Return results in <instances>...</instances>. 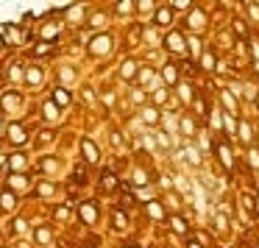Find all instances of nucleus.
I'll return each instance as SVG.
<instances>
[{"label": "nucleus", "instance_id": "nucleus-46", "mask_svg": "<svg viewBox=\"0 0 259 248\" xmlns=\"http://www.w3.org/2000/svg\"><path fill=\"white\" fill-rule=\"evenodd\" d=\"M134 9H137L134 3H117V12H120V14H131Z\"/></svg>", "mask_w": 259, "mask_h": 248}, {"label": "nucleus", "instance_id": "nucleus-12", "mask_svg": "<svg viewBox=\"0 0 259 248\" xmlns=\"http://www.w3.org/2000/svg\"><path fill=\"white\" fill-rule=\"evenodd\" d=\"M237 142L245 145V148L253 145V126L248 123L245 117H240V123H237Z\"/></svg>", "mask_w": 259, "mask_h": 248}, {"label": "nucleus", "instance_id": "nucleus-2", "mask_svg": "<svg viewBox=\"0 0 259 248\" xmlns=\"http://www.w3.org/2000/svg\"><path fill=\"white\" fill-rule=\"evenodd\" d=\"M162 48L170 56H184L187 53V36L181 34L179 28H170V31H164V36H162Z\"/></svg>", "mask_w": 259, "mask_h": 248}, {"label": "nucleus", "instance_id": "nucleus-13", "mask_svg": "<svg viewBox=\"0 0 259 248\" xmlns=\"http://www.w3.org/2000/svg\"><path fill=\"white\" fill-rule=\"evenodd\" d=\"M176 95H179L181 106H184V109H190V106H192V101L198 98V92H195V87H192V84H187V81H181V84L176 87Z\"/></svg>", "mask_w": 259, "mask_h": 248}, {"label": "nucleus", "instance_id": "nucleus-15", "mask_svg": "<svg viewBox=\"0 0 259 248\" xmlns=\"http://www.w3.org/2000/svg\"><path fill=\"white\" fill-rule=\"evenodd\" d=\"M81 153H84V159H87L90 164H98V162H101V151H98V145L90 140V137H84V140H81Z\"/></svg>", "mask_w": 259, "mask_h": 248}, {"label": "nucleus", "instance_id": "nucleus-33", "mask_svg": "<svg viewBox=\"0 0 259 248\" xmlns=\"http://www.w3.org/2000/svg\"><path fill=\"white\" fill-rule=\"evenodd\" d=\"M170 92L167 87H162V90H153V106H159V103H170Z\"/></svg>", "mask_w": 259, "mask_h": 248}, {"label": "nucleus", "instance_id": "nucleus-57", "mask_svg": "<svg viewBox=\"0 0 259 248\" xmlns=\"http://www.w3.org/2000/svg\"><path fill=\"white\" fill-rule=\"evenodd\" d=\"M81 248H92V245H81Z\"/></svg>", "mask_w": 259, "mask_h": 248}, {"label": "nucleus", "instance_id": "nucleus-55", "mask_svg": "<svg viewBox=\"0 0 259 248\" xmlns=\"http://www.w3.org/2000/svg\"><path fill=\"white\" fill-rule=\"evenodd\" d=\"M0 134H3V120H0Z\"/></svg>", "mask_w": 259, "mask_h": 248}, {"label": "nucleus", "instance_id": "nucleus-10", "mask_svg": "<svg viewBox=\"0 0 259 248\" xmlns=\"http://www.w3.org/2000/svg\"><path fill=\"white\" fill-rule=\"evenodd\" d=\"M78 218L84 226H95L98 223V201H81L78 203Z\"/></svg>", "mask_w": 259, "mask_h": 248}, {"label": "nucleus", "instance_id": "nucleus-26", "mask_svg": "<svg viewBox=\"0 0 259 248\" xmlns=\"http://www.w3.org/2000/svg\"><path fill=\"white\" fill-rule=\"evenodd\" d=\"M242 12H245L248 25H259V3H242Z\"/></svg>", "mask_w": 259, "mask_h": 248}, {"label": "nucleus", "instance_id": "nucleus-18", "mask_svg": "<svg viewBox=\"0 0 259 248\" xmlns=\"http://www.w3.org/2000/svg\"><path fill=\"white\" fill-rule=\"evenodd\" d=\"M14 206H17V192L9 187V190L0 192V212H12Z\"/></svg>", "mask_w": 259, "mask_h": 248}, {"label": "nucleus", "instance_id": "nucleus-29", "mask_svg": "<svg viewBox=\"0 0 259 248\" xmlns=\"http://www.w3.org/2000/svg\"><path fill=\"white\" fill-rule=\"evenodd\" d=\"M181 203H184V201H181V195H179V192H173V190H167V192H164V206H167V209L179 212V209H181Z\"/></svg>", "mask_w": 259, "mask_h": 248}, {"label": "nucleus", "instance_id": "nucleus-45", "mask_svg": "<svg viewBox=\"0 0 259 248\" xmlns=\"http://www.w3.org/2000/svg\"><path fill=\"white\" fill-rule=\"evenodd\" d=\"M90 25H95V28H103V25H106V14H95V17L90 20Z\"/></svg>", "mask_w": 259, "mask_h": 248}, {"label": "nucleus", "instance_id": "nucleus-48", "mask_svg": "<svg viewBox=\"0 0 259 248\" xmlns=\"http://www.w3.org/2000/svg\"><path fill=\"white\" fill-rule=\"evenodd\" d=\"M56 218H59V220H67V218H70V209H67V206H59V209H56Z\"/></svg>", "mask_w": 259, "mask_h": 248}, {"label": "nucleus", "instance_id": "nucleus-34", "mask_svg": "<svg viewBox=\"0 0 259 248\" xmlns=\"http://www.w3.org/2000/svg\"><path fill=\"white\" fill-rule=\"evenodd\" d=\"M25 81H28L31 87L42 84V70H39V67H28V73H25Z\"/></svg>", "mask_w": 259, "mask_h": 248}, {"label": "nucleus", "instance_id": "nucleus-6", "mask_svg": "<svg viewBox=\"0 0 259 248\" xmlns=\"http://www.w3.org/2000/svg\"><path fill=\"white\" fill-rule=\"evenodd\" d=\"M112 45H114L112 34H95L90 39V53L92 56H106V53H112Z\"/></svg>", "mask_w": 259, "mask_h": 248}, {"label": "nucleus", "instance_id": "nucleus-22", "mask_svg": "<svg viewBox=\"0 0 259 248\" xmlns=\"http://www.w3.org/2000/svg\"><path fill=\"white\" fill-rule=\"evenodd\" d=\"M140 73V64L134 62V59H125L123 64H120V78H125V81H131L134 75Z\"/></svg>", "mask_w": 259, "mask_h": 248}, {"label": "nucleus", "instance_id": "nucleus-44", "mask_svg": "<svg viewBox=\"0 0 259 248\" xmlns=\"http://www.w3.org/2000/svg\"><path fill=\"white\" fill-rule=\"evenodd\" d=\"M137 75H140V81H151V78H153V75H156V73H153L151 67H140V73H137Z\"/></svg>", "mask_w": 259, "mask_h": 248}, {"label": "nucleus", "instance_id": "nucleus-11", "mask_svg": "<svg viewBox=\"0 0 259 248\" xmlns=\"http://www.w3.org/2000/svg\"><path fill=\"white\" fill-rule=\"evenodd\" d=\"M195 64L203 70V73H218V51H214V48H206Z\"/></svg>", "mask_w": 259, "mask_h": 248}, {"label": "nucleus", "instance_id": "nucleus-32", "mask_svg": "<svg viewBox=\"0 0 259 248\" xmlns=\"http://www.w3.org/2000/svg\"><path fill=\"white\" fill-rule=\"evenodd\" d=\"M20 103H23V101H20L17 92H9V95L3 98V109H6V112H12V109H20Z\"/></svg>", "mask_w": 259, "mask_h": 248}, {"label": "nucleus", "instance_id": "nucleus-40", "mask_svg": "<svg viewBox=\"0 0 259 248\" xmlns=\"http://www.w3.org/2000/svg\"><path fill=\"white\" fill-rule=\"evenodd\" d=\"M9 184H12V190H14V187H17V190H20V187H25V184H28V181H25V176H23V173H14L12 179H9Z\"/></svg>", "mask_w": 259, "mask_h": 248}, {"label": "nucleus", "instance_id": "nucleus-39", "mask_svg": "<svg viewBox=\"0 0 259 248\" xmlns=\"http://www.w3.org/2000/svg\"><path fill=\"white\" fill-rule=\"evenodd\" d=\"M45 117H48V120H56V117H59V106H56L53 101L45 103Z\"/></svg>", "mask_w": 259, "mask_h": 248}, {"label": "nucleus", "instance_id": "nucleus-4", "mask_svg": "<svg viewBox=\"0 0 259 248\" xmlns=\"http://www.w3.org/2000/svg\"><path fill=\"white\" fill-rule=\"evenodd\" d=\"M159 78L164 81V87H167V90H173V87L181 84V67L167 59V62L162 64V70H159Z\"/></svg>", "mask_w": 259, "mask_h": 248}, {"label": "nucleus", "instance_id": "nucleus-24", "mask_svg": "<svg viewBox=\"0 0 259 248\" xmlns=\"http://www.w3.org/2000/svg\"><path fill=\"white\" fill-rule=\"evenodd\" d=\"M151 181L153 179H151V173H148L145 168H137L134 173H131V184H134V187H148Z\"/></svg>", "mask_w": 259, "mask_h": 248}, {"label": "nucleus", "instance_id": "nucleus-1", "mask_svg": "<svg viewBox=\"0 0 259 248\" xmlns=\"http://www.w3.org/2000/svg\"><path fill=\"white\" fill-rule=\"evenodd\" d=\"M212 153H214V159H218V164L226 170V176H234L237 156H234V148H231V140H226L223 134H218L212 140Z\"/></svg>", "mask_w": 259, "mask_h": 248}, {"label": "nucleus", "instance_id": "nucleus-3", "mask_svg": "<svg viewBox=\"0 0 259 248\" xmlns=\"http://www.w3.org/2000/svg\"><path fill=\"white\" fill-rule=\"evenodd\" d=\"M206 25H209L206 9H203V6H192V12L187 14V28H190L195 36H201L203 31H206Z\"/></svg>", "mask_w": 259, "mask_h": 248}, {"label": "nucleus", "instance_id": "nucleus-28", "mask_svg": "<svg viewBox=\"0 0 259 248\" xmlns=\"http://www.w3.org/2000/svg\"><path fill=\"white\" fill-rule=\"evenodd\" d=\"M34 237H36V242H39V245H51V242H53L51 226H39V229L34 231Z\"/></svg>", "mask_w": 259, "mask_h": 248}, {"label": "nucleus", "instance_id": "nucleus-38", "mask_svg": "<svg viewBox=\"0 0 259 248\" xmlns=\"http://www.w3.org/2000/svg\"><path fill=\"white\" fill-rule=\"evenodd\" d=\"M192 6H195V3H187V0H176V3H170L173 12H187V14L192 12Z\"/></svg>", "mask_w": 259, "mask_h": 248}, {"label": "nucleus", "instance_id": "nucleus-25", "mask_svg": "<svg viewBox=\"0 0 259 248\" xmlns=\"http://www.w3.org/2000/svg\"><path fill=\"white\" fill-rule=\"evenodd\" d=\"M53 103H56L59 109H64V106H70V101H73V98H70V92L64 90V87H56V90H53V98H51Z\"/></svg>", "mask_w": 259, "mask_h": 248}, {"label": "nucleus", "instance_id": "nucleus-20", "mask_svg": "<svg viewBox=\"0 0 259 248\" xmlns=\"http://www.w3.org/2000/svg\"><path fill=\"white\" fill-rule=\"evenodd\" d=\"M181 153H184V159L192 164V168H201V164H203V159H201V151H198V148L192 145V142H187V145H184V151H181Z\"/></svg>", "mask_w": 259, "mask_h": 248}, {"label": "nucleus", "instance_id": "nucleus-17", "mask_svg": "<svg viewBox=\"0 0 259 248\" xmlns=\"http://www.w3.org/2000/svg\"><path fill=\"white\" fill-rule=\"evenodd\" d=\"M140 117H142V123H148V126H159V120H162V112H159L156 106H142L140 109Z\"/></svg>", "mask_w": 259, "mask_h": 248}, {"label": "nucleus", "instance_id": "nucleus-31", "mask_svg": "<svg viewBox=\"0 0 259 248\" xmlns=\"http://www.w3.org/2000/svg\"><path fill=\"white\" fill-rule=\"evenodd\" d=\"M245 162H248V168H251V170H259V148L256 145H251L245 151Z\"/></svg>", "mask_w": 259, "mask_h": 248}, {"label": "nucleus", "instance_id": "nucleus-50", "mask_svg": "<svg viewBox=\"0 0 259 248\" xmlns=\"http://www.w3.org/2000/svg\"><path fill=\"white\" fill-rule=\"evenodd\" d=\"M51 140H53V134H51V131H42V137H39V145H48Z\"/></svg>", "mask_w": 259, "mask_h": 248}, {"label": "nucleus", "instance_id": "nucleus-30", "mask_svg": "<svg viewBox=\"0 0 259 248\" xmlns=\"http://www.w3.org/2000/svg\"><path fill=\"white\" fill-rule=\"evenodd\" d=\"M101 187H103V190H117V187H120L117 176H114L112 170H106V173L101 176Z\"/></svg>", "mask_w": 259, "mask_h": 248}, {"label": "nucleus", "instance_id": "nucleus-53", "mask_svg": "<svg viewBox=\"0 0 259 248\" xmlns=\"http://www.w3.org/2000/svg\"><path fill=\"white\" fill-rule=\"evenodd\" d=\"M123 248H140V245H137V242H125Z\"/></svg>", "mask_w": 259, "mask_h": 248}, {"label": "nucleus", "instance_id": "nucleus-49", "mask_svg": "<svg viewBox=\"0 0 259 248\" xmlns=\"http://www.w3.org/2000/svg\"><path fill=\"white\" fill-rule=\"evenodd\" d=\"M12 231H17V234H20V231H25V220L17 218V220H14V226H12Z\"/></svg>", "mask_w": 259, "mask_h": 248}, {"label": "nucleus", "instance_id": "nucleus-19", "mask_svg": "<svg viewBox=\"0 0 259 248\" xmlns=\"http://www.w3.org/2000/svg\"><path fill=\"white\" fill-rule=\"evenodd\" d=\"M209 129H212L214 131V134H223V109H218V106H214V109H209Z\"/></svg>", "mask_w": 259, "mask_h": 248}, {"label": "nucleus", "instance_id": "nucleus-9", "mask_svg": "<svg viewBox=\"0 0 259 248\" xmlns=\"http://www.w3.org/2000/svg\"><path fill=\"white\" fill-rule=\"evenodd\" d=\"M220 103H223V112L226 114L240 117V98L231 92V87H223V90H220Z\"/></svg>", "mask_w": 259, "mask_h": 248}, {"label": "nucleus", "instance_id": "nucleus-54", "mask_svg": "<svg viewBox=\"0 0 259 248\" xmlns=\"http://www.w3.org/2000/svg\"><path fill=\"white\" fill-rule=\"evenodd\" d=\"M253 103H256V109H259V92H256V101H253Z\"/></svg>", "mask_w": 259, "mask_h": 248}, {"label": "nucleus", "instance_id": "nucleus-42", "mask_svg": "<svg viewBox=\"0 0 259 248\" xmlns=\"http://www.w3.org/2000/svg\"><path fill=\"white\" fill-rule=\"evenodd\" d=\"M59 34V25L53 23V25H45V28H42V36H45V42H51V36H56Z\"/></svg>", "mask_w": 259, "mask_h": 248}, {"label": "nucleus", "instance_id": "nucleus-36", "mask_svg": "<svg viewBox=\"0 0 259 248\" xmlns=\"http://www.w3.org/2000/svg\"><path fill=\"white\" fill-rule=\"evenodd\" d=\"M9 168H12V170H23V168H25V156H23V153H12V159H9Z\"/></svg>", "mask_w": 259, "mask_h": 248}, {"label": "nucleus", "instance_id": "nucleus-47", "mask_svg": "<svg viewBox=\"0 0 259 248\" xmlns=\"http://www.w3.org/2000/svg\"><path fill=\"white\" fill-rule=\"evenodd\" d=\"M159 6H153L151 0H148V3H140V6H137V12H156Z\"/></svg>", "mask_w": 259, "mask_h": 248}, {"label": "nucleus", "instance_id": "nucleus-16", "mask_svg": "<svg viewBox=\"0 0 259 248\" xmlns=\"http://www.w3.org/2000/svg\"><path fill=\"white\" fill-rule=\"evenodd\" d=\"M231 34L240 36V42H245L248 34H251V28H248V20H245V17H231Z\"/></svg>", "mask_w": 259, "mask_h": 248}, {"label": "nucleus", "instance_id": "nucleus-37", "mask_svg": "<svg viewBox=\"0 0 259 248\" xmlns=\"http://www.w3.org/2000/svg\"><path fill=\"white\" fill-rule=\"evenodd\" d=\"M248 56H251L253 67H259V42H248Z\"/></svg>", "mask_w": 259, "mask_h": 248}, {"label": "nucleus", "instance_id": "nucleus-14", "mask_svg": "<svg viewBox=\"0 0 259 248\" xmlns=\"http://www.w3.org/2000/svg\"><path fill=\"white\" fill-rule=\"evenodd\" d=\"M179 131H181V137H184L187 142H190L192 137H198L195 117H192V114H181V120H179Z\"/></svg>", "mask_w": 259, "mask_h": 248}, {"label": "nucleus", "instance_id": "nucleus-5", "mask_svg": "<svg viewBox=\"0 0 259 248\" xmlns=\"http://www.w3.org/2000/svg\"><path fill=\"white\" fill-rule=\"evenodd\" d=\"M176 23V12L170 9V3H164V6H159L156 12H153V28H164L170 31Z\"/></svg>", "mask_w": 259, "mask_h": 248}, {"label": "nucleus", "instance_id": "nucleus-41", "mask_svg": "<svg viewBox=\"0 0 259 248\" xmlns=\"http://www.w3.org/2000/svg\"><path fill=\"white\" fill-rule=\"evenodd\" d=\"M53 190H56V187H53V184H51V181H42V184H39V187H36V192H39V195H42V198H45V195H53Z\"/></svg>", "mask_w": 259, "mask_h": 248}, {"label": "nucleus", "instance_id": "nucleus-56", "mask_svg": "<svg viewBox=\"0 0 259 248\" xmlns=\"http://www.w3.org/2000/svg\"><path fill=\"white\" fill-rule=\"evenodd\" d=\"M253 248H259V240H256V242H253Z\"/></svg>", "mask_w": 259, "mask_h": 248}, {"label": "nucleus", "instance_id": "nucleus-35", "mask_svg": "<svg viewBox=\"0 0 259 248\" xmlns=\"http://www.w3.org/2000/svg\"><path fill=\"white\" fill-rule=\"evenodd\" d=\"M51 51H53V42H39V45L31 51V56H48Z\"/></svg>", "mask_w": 259, "mask_h": 248}, {"label": "nucleus", "instance_id": "nucleus-21", "mask_svg": "<svg viewBox=\"0 0 259 248\" xmlns=\"http://www.w3.org/2000/svg\"><path fill=\"white\" fill-rule=\"evenodd\" d=\"M187 51L192 53V62H198V59H201V53L206 51V48H203V42H201V36H187Z\"/></svg>", "mask_w": 259, "mask_h": 248}, {"label": "nucleus", "instance_id": "nucleus-8", "mask_svg": "<svg viewBox=\"0 0 259 248\" xmlns=\"http://www.w3.org/2000/svg\"><path fill=\"white\" fill-rule=\"evenodd\" d=\"M167 226H170V231H173V234H179V237H190L192 234L190 220H187L184 215H179V212H170L167 215Z\"/></svg>", "mask_w": 259, "mask_h": 248}, {"label": "nucleus", "instance_id": "nucleus-52", "mask_svg": "<svg viewBox=\"0 0 259 248\" xmlns=\"http://www.w3.org/2000/svg\"><path fill=\"white\" fill-rule=\"evenodd\" d=\"M187 248H203V245H201L198 240H192V237H190V240H187Z\"/></svg>", "mask_w": 259, "mask_h": 248}, {"label": "nucleus", "instance_id": "nucleus-23", "mask_svg": "<svg viewBox=\"0 0 259 248\" xmlns=\"http://www.w3.org/2000/svg\"><path fill=\"white\" fill-rule=\"evenodd\" d=\"M9 140H12L14 145H23V142L28 140V134H25V129L20 123H12L9 126Z\"/></svg>", "mask_w": 259, "mask_h": 248}, {"label": "nucleus", "instance_id": "nucleus-43", "mask_svg": "<svg viewBox=\"0 0 259 248\" xmlns=\"http://www.w3.org/2000/svg\"><path fill=\"white\" fill-rule=\"evenodd\" d=\"M156 140H159V145H162L164 151H170V148H173V142L167 140V134H164V131H156Z\"/></svg>", "mask_w": 259, "mask_h": 248}, {"label": "nucleus", "instance_id": "nucleus-27", "mask_svg": "<svg viewBox=\"0 0 259 248\" xmlns=\"http://www.w3.org/2000/svg\"><path fill=\"white\" fill-rule=\"evenodd\" d=\"M112 226H114L117 231H125V229L131 226L128 215H125V212H120V209H114V212H112Z\"/></svg>", "mask_w": 259, "mask_h": 248}, {"label": "nucleus", "instance_id": "nucleus-51", "mask_svg": "<svg viewBox=\"0 0 259 248\" xmlns=\"http://www.w3.org/2000/svg\"><path fill=\"white\" fill-rule=\"evenodd\" d=\"M131 98H134L137 103H142V101H145V92H131Z\"/></svg>", "mask_w": 259, "mask_h": 248}, {"label": "nucleus", "instance_id": "nucleus-7", "mask_svg": "<svg viewBox=\"0 0 259 248\" xmlns=\"http://www.w3.org/2000/svg\"><path fill=\"white\" fill-rule=\"evenodd\" d=\"M145 215L148 220H153V223H167V209H164V201H159V198H151V201L145 203Z\"/></svg>", "mask_w": 259, "mask_h": 248}]
</instances>
